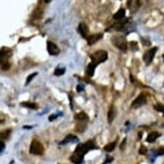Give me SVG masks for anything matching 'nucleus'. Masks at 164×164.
<instances>
[{"instance_id":"18","label":"nucleus","mask_w":164,"mask_h":164,"mask_svg":"<svg viewBox=\"0 0 164 164\" xmlns=\"http://www.w3.org/2000/svg\"><path fill=\"white\" fill-rule=\"evenodd\" d=\"M97 65H95L94 63H90L89 65H88V67H87V74H88V76H92L93 75H94V72H95V67H96Z\"/></svg>"},{"instance_id":"33","label":"nucleus","mask_w":164,"mask_h":164,"mask_svg":"<svg viewBox=\"0 0 164 164\" xmlns=\"http://www.w3.org/2000/svg\"><path fill=\"white\" fill-rule=\"evenodd\" d=\"M76 89H77V92H81L83 90V88H82L80 85H78V86L76 87Z\"/></svg>"},{"instance_id":"13","label":"nucleus","mask_w":164,"mask_h":164,"mask_svg":"<svg viewBox=\"0 0 164 164\" xmlns=\"http://www.w3.org/2000/svg\"><path fill=\"white\" fill-rule=\"evenodd\" d=\"M78 141V138L74 136V135H68L63 141H61L59 143V145H67L69 143H74V142H77Z\"/></svg>"},{"instance_id":"30","label":"nucleus","mask_w":164,"mask_h":164,"mask_svg":"<svg viewBox=\"0 0 164 164\" xmlns=\"http://www.w3.org/2000/svg\"><path fill=\"white\" fill-rule=\"evenodd\" d=\"M163 154H164V148L159 149L157 150V152H156V155H158V156H161V155H163Z\"/></svg>"},{"instance_id":"25","label":"nucleus","mask_w":164,"mask_h":164,"mask_svg":"<svg viewBox=\"0 0 164 164\" xmlns=\"http://www.w3.org/2000/svg\"><path fill=\"white\" fill-rule=\"evenodd\" d=\"M64 73H65V69H63V68H57L55 70L54 75L57 76H62Z\"/></svg>"},{"instance_id":"12","label":"nucleus","mask_w":164,"mask_h":164,"mask_svg":"<svg viewBox=\"0 0 164 164\" xmlns=\"http://www.w3.org/2000/svg\"><path fill=\"white\" fill-rule=\"evenodd\" d=\"M78 31H79V33L81 34V35L83 37V38H88L89 37L88 36L89 28H88V27L86 26L85 23L82 22V23L79 24V26H78Z\"/></svg>"},{"instance_id":"24","label":"nucleus","mask_w":164,"mask_h":164,"mask_svg":"<svg viewBox=\"0 0 164 164\" xmlns=\"http://www.w3.org/2000/svg\"><path fill=\"white\" fill-rule=\"evenodd\" d=\"M82 122V121H81ZM78 123L77 125H76V131H83L84 130H85V128H86V124L85 123Z\"/></svg>"},{"instance_id":"15","label":"nucleus","mask_w":164,"mask_h":164,"mask_svg":"<svg viewBox=\"0 0 164 164\" xmlns=\"http://www.w3.org/2000/svg\"><path fill=\"white\" fill-rule=\"evenodd\" d=\"M160 136V134L158 132H156V131H153V132H150L148 137H147V142L148 143H153L156 140V138Z\"/></svg>"},{"instance_id":"35","label":"nucleus","mask_w":164,"mask_h":164,"mask_svg":"<svg viewBox=\"0 0 164 164\" xmlns=\"http://www.w3.org/2000/svg\"><path fill=\"white\" fill-rule=\"evenodd\" d=\"M23 128H26V129H29V128H31L30 126H23Z\"/></svg>"},{"instance_id":"4","label":"nucleus","mask_w":164,"mask_h":164,"mask_svg":"<svg viewBox=\"0 0 164 164\" xmlns=\"http://www.w3.org/2000/svg\"><path fill=\"white\" fill-rule=\"evenodd\" d=\"M29 151L33 155L41 156L44 153V147L42 145V144L40 142H39L38 140H33L31 143V145H30Z\"/></svg>"},{"instance_id":"26","label":"nucleus","mask_w":164,"mask_h":164,"mask_svg":"<svg viewBox=\"0 0 164 164\" xmlns=\"http://www.w3.org/2000/svg\"><path fill=\"white\" fill-rule=\"evenodd\" d=\"M36 75H37V72L33 73V74H30V75H29V76H28L27 80H26V85H27V84H28V83H29L31 82V80H32V79H33V78H34V77H35V76Z\"/></svg>"},{"instance_id":"36","label":"nucleus","mask_w":164,"mask_h":164,"mask_svg":"<svg viewBox=\"0 0 164 164\" xmlns=\"http://www.w3.org/2000/svg\"><path fill=\"white\" fill-rule=\"evenodd\" d=\"M51 0H45V3H49Z\"/></svg>"},{"instance_id":"9","label":"nucleus","mask_w":164,"mask_h":164,"mask_svg":"<svg viewBox=\"0 0 164 164\" xmlns=\"http://www.w3.org/2000/svg\"><path fill=\"white\" fill-rule=\"evenodd\" d=\"M12 55V51L7 47H3L1 49V55H0V61H5L8 60L9 58H10Z\"/></svg>"},{"instance_id":"14","label":"nucleus","mask_w":164,"mask_h":164,"mask_svg":"<svg viewBox=\"0 0 164 164\" xmlns=\"http://www.w3.org/2000/svg\"><path fill=\"white\" fill-rule=\"evenodd\" d=\"M115 110L116 109H115V108H114L113 105H112L110 107L109 110H108V121L109 124H111L113 121V120L115 118V113H116Z\"/></svg>"},{"instance_id":"23","label":"nucleus","mask_w":164,"mask_h":164,"mask_svg":"<svg viewBox=\"0 0 164 164\" xmlns=\"http://www.w3.org/2000/svg\"><path fill=\"white\" fill-rule=\"evenodd\" d=\"M10 67V64L9 63L8 60L5 61H1V68L3 71H8Z\"/></svg>"},{"instance_id":"11","label":"nucleus","mask_w":164,"mask_h":164,"mask_svg":"<svg viewBox=\"0 0 164 164\" xmlns=\"http://www.w3.org/2000/svg\"><path fill=\"white\" fill-rule=\"evenodd\" d=\"M103 35L102 34H95V35H91L87 38V42L89 45H93L95 43H96L98 40H100L101 39H102Z\"/></svg>"},{"instance_id":"2","label":"nucleus","mask_w":164,"mask_h":164,"mask_svg":"<svg viewBox=\"0 0 164 164\" xmlns=\"http://www.w3.org/2000/svg\"><path fill=\"white\" fill-rule=\"evenodd\" d=\"M94 149H95V144H94L93 141L90 140V141H88V142H86V143H84V144L78 145L77 147L76 148V149H75V152L84 156L87 152H89L90 150Z\"/></svg>"},{"instance_id":"29","label":"nucleus","mask_w":164,"mask_h":164,"mask_svg":"<svg viewBox=\"0 0 164 164\" xmlns=\"http://www.w3.org/2000/svg\"><path fill=\"white\" fill-rule=\"evenodd\" d=\"M130 45H131V48L133 49V50H138V45H137V43L136 42H131L130 43Z\"/></svg>"},{"instance_id":"16","label":"nucleus","mask_w":164,"mask_h":164,"mask_svg":"<svg viewBox=\"0 0 164 164\" xmlns=\"http://www.w3.org/2000/svg\"><path fill=\"white\" fill-rule=\"evenodd\" d=\"M43 16V9L41 6H38L33 12V17L35 19H40Z\"/></svg>"},{"instance_id":"5","label":"nucleus","mask_w":164,"mask_h":164,"mask_svg":"<svg viewBox=\"0 0 164 164\" xmlns=\"http://www.w3.org/2000/svg\"><path fill=\"white\" fill-rule=\"evenodd\" d=\"M156 51H157V47H153V48L148 50L145 54V55H144V60H145V62L147 65L150 64L152 62Z\"/></svg>"},{"instance_id":"1","label":"nucleus","mask_w":164,"mask_h":164,"mask_svg":"<svg viewBox=\"0 0 164 164\" xmlns=\"http://www.w3.org/2000/svg\"><path fill=\"white\" fill-rule=\"evenodd\" d=\"M107 59H108V53L103 50H99L91 55V62L96 65L105 62Z\"/></svg>"},{"instance_id":"6","label":"nucleus","mask_w":164,"mask_h":164,"mask_svg":"<svg viewBox=\"0 0 164 164\" xmlns=\"http://www.w3.org/2000/svg\"><path fill=\"white\" fill-rule=\"evenodd\" d=\"M146 103V97L145 95L141 94L138 96V98L132 102V105L131 107L134 108H140L142 107L143 105H145Z\"/></svg>"},{"instance_id":"28","label":"nucleus","mask_w":164,"mask_h":164,"mask_svg":"<svg viewBox=\"0 0 164 164\" xmlns=\"http://www.w3.org/2000/svg\"><path fill=\"white\" fill-rule=\"evenodd\" d=\"M147 151H148V149H147V148H146L145 146H142L139 149V154H141V155H145L146 153H147Z\"/></svg>"},{"instance_id":"10","label":"nucleus","mask_w":164,"mask_h":164,"mask_svg":"<svg viewBox=\"0 0 164 164\" xmlns=\"http://www.w3.org/2000/svg\"><path fill=\"white\" fill-rule=\"evenodd\" d=\"M83 156H83L81 154L74 152V154L71 156V161L74 164H83Z\"/></svg>"},{"instance_id":"31","label":"nucleus","mask_w":164,"mask_h":164,"mask_svg":"<svg viewBox=\"0 0 164 164\" xmlns=\"http://www.w3.org/2000/svg\"><path fill=\"white\" fill-rule=\"evenodd\" d=\"M126 138H125L124 141H123V143L121 144V145H120V149H124L125 145H126Z\"/></svg>"},{"instance_id":"3","label":"nucleus","mask_w":164,"mask_h":164,"mask_svg":"<svg viewBox=\"0 0 164 164\" xmlns=\"http://www.w3.org/2000/svg\"><path fill=\"white\" fill-rule=\"evenodd\" d=\"M111 40H112V43L116 47H118L120 50H121V51H126L127 50V43H126L125 37L116 35V36L112 37Z\"/></svg>"},{"instance_id":"7","label":"nucleus","mask_w":164,"mask_h":164,"mask_svg":"<svg viewBox=\"0 0 164 164\" xmlns=\"http://www.w3.org/2000/svg\"><path fill=\"white\" fill-rule=\"evenodd\" d=\"M47 51L50 55H58L60 53L58 46L52 41H47Z\"/></svg>"},{"instance_id":"27","label":"nucleus","mask_w":164,"mask_h":164,"mask_svg":"<svg viewBox=\"0 0 164 164\" xmlns=\"http://www.w3.org/2000/svg\"><path fill=\"white\" fill-rule=\"evenodd\" d=\"M154 108L164 113V106L161 105V104H156V105H155V106H154Z\"/></svg>"},{"instance_id":"34","label":"nucleus","mask_w":164,"mask_h":164,"mask_svg":"<svg viewBox=\"0 0 164 164\" xmlns=\"http://www.w3.org/2000/svg\"><path fill=\"white\" fill-rule=\"evenodd\" d=\"M54 119H56V115H51L50 116V118H49V120L50 121H52L53 120H54Z\"/></svg>"},{"instance_id":"21","label":"nucleus","mask_w":164,"mask_h":164,"mask_svg":"<svg viewBox=\"0 0 164 164\" xmlns=\"http://www.w3.org/2000/svg\"><path fill=\"white\" fill-rule=\"evenodd\" d=\"M11 131L10 130H4L1 132V138L2 139H8L10 136Z\"/></svg>"},{"instance_id":"20","label":"nucleus","mask_w":164,"mask_h":164,"mask_svg":"<svg viewBox=\"0 0 164 164\" xmlns=\"http://www.w3.org/2000/svg\"><path fill=\"white\" fill-rule=\"evenodd\" d=\"M22 105L23 107H26V108H30V109H36V108H38L37 104L35 103V102H28V101H27V102H22Z\"/></svg>"},{"instance_id":"22","label":"nucleus","mask_w":164,"mask_h":164,"mask_svg":"<svg viewBox=\"0 0 164 164\" xmlns=\"http://www.w3.org/2000/svg\"><path fill=\"white\" fill-rule=\"evenodd\" d=\"M115 146H116V142H113V143H111L109 145H107L105 146L104 147V150L107 151V152H112L114 149Z\"/></svg>"},{"instance_id":"19","label":"nucleus","mask_w":164,"mask_h":164,"mask_svg":"<svg viewBox=\"0 0 164 164\" xmlns=\"http://www.w3.org/2000/svg\"><path fill=\"white\" fill-rule=\"evenodd\" d=\"M75 118L80 121H86L88 120V115L84 113H79L76 114Z\"/></svg>"},{"instance_id":"17","label":"nucleus","mask_w":164,"mask_h":164,"mask_svg":"<svg viewBox=\"0 0 164 164\" xmlns=\"http://www.w3.org/2000/svg\"><path fill=\"white\" fill-rule=\"evenodd\" d=\"M125 14H126V10L125 9H120L118 12H116L113 16V18L115 20H120L125 17Z\"/></svg>"},{"instance_id":"37","label":"nucleus","mask_w":164,"mask_h":164,"mask_svg":"<svg viewBox=\"0 0 164 164\" xmlns=\"http://www.w3.org/2000/svg\"><path fill=\"white\" fill-rule=\"evenodd\" d=\"M163 59H164V54L163 55Z\"/></svg>"},{"instance_id":"8","label":"nucleus","mask_w":164,"mask_h":164,"mask_svg":"<svg viewBox=\"0 0 164 164\" xmlns=\"http://www.w3.org/2000/svg\"><path fill=\"white\" fill-rule=\"evenodd\" d=\"M127 6L131 12H135L140 7V1L139 0H128Z\"/></svg>"},{"instance_id":"32","label":"nucleus","mask_w":164,"mask_h":164,"mask_svg":"<svg viewBox=\"0 0 164 164\" xmlns=\"http://www.w3.org/2000/svg\"><path fill=\"white\" fill-rule=\"evenodd\" d=\"M0 145H1V147H0V152H3V149H4V145H4V143H3V142H1V144H0Z\"/></svg>"}]
</instances>
